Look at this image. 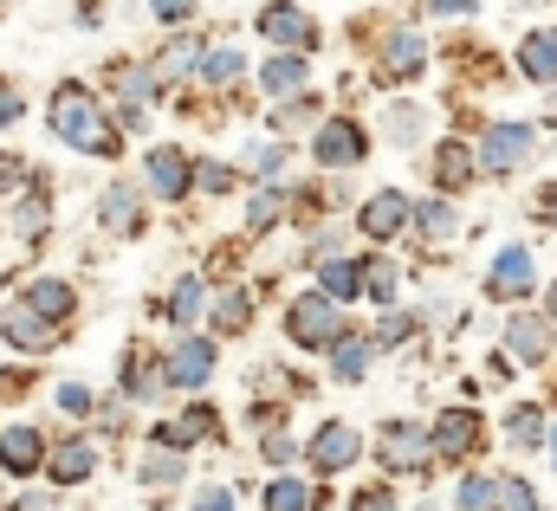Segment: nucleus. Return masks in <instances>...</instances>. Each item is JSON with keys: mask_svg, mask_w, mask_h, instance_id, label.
Instances as JSON below:
<instances>
[{"mask_svg": "<svg viewBox=\"0 0 557 511\" xmlns=\"http://www.w3.org/2000/svg\"><path fill=\"white\" fill-rule=\"evenodd\" d=\"M195 511H234V493H227V486H201Z\"/></svg>", "mask_w": 557, "mask_h": 511, "instance_id": "41", "label": "nucleus"}, {"mask_svg": "<svg viewBox=\"0 0 557 511\" xmlns=\"http://www.w3.org/2000/svg\"><path fill=\"white\" fill-rule=\"evenodd\" d=\"M519 72H525L532 85H557V33H532V39L519 46Z\"/></svg>", "mask_w": 557, "mask_h": 511, "instance_id": "16", "label": "nucleus"}, {"mask_svg": "<svg viewBox=\"0 0 557 511\" xmlns=\"http://www.w3.org/2000/svg\"><path fill=\"white\" fill-rule=\"evenodd\" d=\"M539 434H545V421H539V408H519V414H512V440H525V447H532Z\"/></svg>", "mask_w": 557, "mask_h": 511, "instance_id": "35", "label": "nucleus"}, {"mask_svg": "<svg viewBox=\"0 0 557 511\" xmlns=\"http://www.w3.org/2000/svg\"><path fill=\"white\" fill-rule=\"evenodd\" d=\"M201 72H208V78H214V85H234V78H240V72H247V59H240V52H234V46H214V52H208V59H201Z\"/></svg>", "mask_w": 557, "mask_h": 511, "instance_id": "25", "label": "nucleus"}, {"mask_svg": "<svg viewBox=\"0 0 557 511\" xmlns=\"http://www.w3.org/2000/svg\"><path fill=\"white\" fill-rule=\"evenodd\" d=\"M143 479H149V486H169V479H182V460H175L169 447H156V453L143 460Z\"/></svg>", "mask_w": 557, "mask_h": 511, "instance_id": "29", "label": "nucleus"}, {"mask_svg": "<svg viewBox=\"0 0 557 511\" xmlns=\"http://www.w3.org/2000/svg\"><path fill=\"white\" fill-rule=\"evenodd\" d=\"M539 214H545V221H557V188H545V195H539Z\"/></svg>", "mask_w": 557, "mask_h": 511, "instance_id": "48", "label": "nucleus"}, {"mask_svg": "<svg viewBox=\"0 0 557 511\" xmlns=\"http://www.w3.org/2000/svg\"><path fill=\"white\" fill-rule=\"evenodd\" d=\"M285 331H292V344H305V350H331V344L344 337L337 298H331V291H311V298H298V304L285 311Z\"/></svg>", "mask_w": 557, "mask_h": 511, "instance_id": "2", "label": "nucleus"}, {"mask_svg": "<svg viewBox=\"0 0 557 511\" xmlns=\"http://www.w3.org/2000/svg\"><path fill=\"white\" fill-rule=\"evenodd\" d=\"M421 511H434V506H421Z\"/></svg>", "mask_w": 557, "mask_h": 511, "instance_id": "52", "label": "nucleus"}, {"mask_svg": "<svg viewBox=\"0 0 557 511\" xmlns=\"http://www.w3.org/2000/svg\"><path fill=\"white\" fill-rule=\"evenodd\" d=\"M434 453H447V460H460V453H473L480 447V434H486V421L473 414V408H447V414H434Z\"/></svg>", "mask_w": 557, "mask_h": 511, "instance_id": "5", "label": "nucleus"}, {"mask_svg": "<svg viewBox=\"0 0 557 511\" xmlns=\"http://www.w3.org/2000/svg\"><path fill=\"white\" fill-rule=\"evenodd\" d=\"M552 453H557V427H552Z\"/></svg>", "mask_w": 557, "mask_h": 511, "instance_id": "51", "label": "nucleus"}, {"mask_svg": "<svg viewBox=\"0 0 557 511\" xmlns=\"http://www.w3.org/2000/svg\"><path fill=\"white\" fill-rule=\"evenodd\" d=\"M52 129H59L72 149H85V155H117V149H124L117 129L98 117V104H91L78 85H59V98H52Z\"/></svg>", "mask_w": 557, "mask_h": 511, "instance_id": "1", "label": "nucleus"}, {"mask_svg": "<svg viewBox=\"0 0 557 511\" xmlns=\"http://www.w3.org/2000/svg\"><path fill=\"white\" fill-rule=\"evenodd\" d=\"M552 317H557V285H552Z\"/></svg>", "mask_w": 557, "mask_h": 511, "instance_id": "50", "label": "nucleus"}, {"mask_svg": "<svg viewBox=\"0 0 557 511\" xmlns=\"http://www.w3.org/2000/svg\"><path fill=\"white\" fill-rule=\"evenodd\" d=\"M162 317H169V324H195V317H201V278H175Z\"/></svg>", "mask_w": 557, "mask_h": 511, "instance_id": "22", "label": "nucleus"}, {"mask_svg": "<svg viewBox=\"0 0 557 511\" xmlns=\"http://www.w3.org/2000/svg\"><path fill=\"white\" fill-rule=\"evenodd\" d=\"M363 370H370V344L337 337V350H331V376H337V383H363Z\"/></svg>", "mask_w": 557, "mask_h": 511, "instance_id": "21", "label": "nucleus"}, {"mask_svg": "<svg viewBox=\"0 0 557 511\" xmlns=\"http://www.w3.org/2000/svg\"><path fill=\"white\" fill-rule=\"evenodd\" d=\"M267 460H273V466L292 460V440H285V434H267Z\"/></svg>", "mask_w": 557, "mask_h": 511, "instance_id": "43", "label": "nucleus"}, {"mask_svg": "<svg viewBox=\"0 0 557 511\" xmlns=\"http://www.w3.org/2000/svg\"><path fill=\"white\" fill-rule=\"evenodd\" d=\"M532 124H493L486 136H480V162L486 169H512V162H525L532 155Z\"/></svg>", "mask_w": 557, "mask_h": 511, "instance_id": "8", "label": "nucleus"}, {"mask_svg": "<svg viewBox=\"0 0 557 511\" xmlns=\"http://www.w3.org/2000/svg\"><path fill=\"white\" fill-rule=\"evenodd\" d=\"M389 291H396V265H376V272H370V298L389 304Z\"/></svg>", "mask_w": 557, "mask_h": 511, "instance_id": "39", "label": "nucleus"}, {"mask_svg": "<svg viewBox=\"0 0 557 511\" xmlns=\"http://www.w3.org/2000/svg\"><path fill=\"white\" fill-rule=\"evenodd\" d=\"M26 311H39L46 324H65L72 317V285L65 278H39V285H26V298H20Z\"/></svg>", "mask_w": 557, "mask_h": 511, "instance_id": "15", "label": "nucleus"}, {"mask_svg": "<svg viewBox=\"0 0 557 511\" xmlns=\"http://www.w3.org/2000/svg\"><path fill=\"white\" fill-rule=\"evenodd\" d=\"M20 117V91L13 85H0V124H13Z\"/></svg>", "mask_w": 557, "mask_h": 511, "instance_id": "44", "label": "nucleus"}, {"mask_svg": "<svg viewBox=\"0 0 557 511\" xmlns=\"http://www.w3.org/2000/svg\"><path fill=\"white\" fill-rule=\"evenodd\" d=\"M311 149H318V162H324V169H357V162L370 155V136L350 124V117H331V124L318 129V142H311Z\"/></svg>", "mask_w": 557, "mask_h": 511, "instance_id": "4", "label": "nucleus"}, {"mask_svg": "<svg viewBox=\"0 0 557 511\" xmlns=\"http://www.w3.org/2000/svg\"><path fill=\"white\" fill-rule=\"evenodd\" d=\"M195 182H201V188H208V195H227V188H234V182H240V175H234V169H227V162H201V169H195Z\"/></svg>", "mask_w": 557, "mask_h": 511, "instance_id": "30", "label": "nucleus"}, {"mask_svg": "<svg viewBox=\"0 0 557 511\" xmlns=\"http://www.w3.org/2000/svg\"><path fill=\"white\" fill-rule=\"evenodd\" d=\"M13 511H46V499H33V493H26V499H13Z\"/></svg>", "mask_w": 557, "mask_h": 511, "instance_id": "49", "label": "nucleus"}, {"mask_svg": "<svg viewBox=\"0 0 557 511\" xmlns=\"http://www.w3.org/2000/svg\"><path fill=\"white\" fill-rule=\"evenodd\" d=\"M7 344H20V350H39V344H52V324H46L39 311H26V304H20V311L7 317Z\"/></svg>", "mask_w": 557, "mask_h": 511, "instance_id": "20", "label": "nucleus"}, {"mask_svg": "<svg viewBox=\"0 0 557 511\" xmlns=\"http://www.w3.org/2000/svg\"><path fill=\"white\" fill-rule=\"evenodd\" d=\"M552 350V324L545 317H512V357L519 363H545Z\"/></svg>", "mask_w": 557, "mask_h": 511, "instance_id": "18", "label": "nucleus"}, {"mask_svg": "<svg viewBox=\"0 0 557 511\" xmlns=\"http://www.w3.org/2000/svg\"><path fill=\"white\" fill-rule=\"evenodd\" d=\"M188 182H195V169H188L182 149H149V188H156L162 201H182Z\"/></svg>", "mask_w": 557, "mask_h": 511, "instance_id": "11", "label": "nucleus"}, {"mask_svg": "<svg viewBox=\"0 0 557 511\" xmlns=\"http://www.w3.org/2000/svg\"><path fill=\"white\" fill-rule=\"evenodd\" d=\"M416 221L428 227V234H454V208H441V201H428V208H416Z\"/></svg>", "mask_w": 557, "mask_h": 511, "instance_id": "34", "label": "nucleus"}, {"mask_svg": "<svg viewBox=\"0 0 557 511\" xmlns=\"http://www.w3.org/2000/svg\"><path fill=\"white\" fill-rule=\"evenodd\" d=\"M428 175H434L441 188H467V182H473V149L441 142V149H434V162H428Z\"/></svg>", "mask_w": 557, "mask_h": 511, "instance_id": "17", "label": "nucleus"}, {"mask_svg": "<svg viewBox=\"0 0 557 511\" xmlns=\"http://www.w3.org/2000/svg\"><path fill=\"white\" fill-rule=\"evenodd\" d=\"M260 85H267L273 98H298V91H305V52H285V59H267Z\"/></svg>", "mask_w": 557, "mask_h": 511, "instance_id": "19", "label": "nucleus"}, {"mask_svg": "<svg viewBox=\"0 0 557 511\" xmlns=\"http://www.w3.org/2000/svg\"><path fill=\"white\" fill-rule=\"evenodd\" d=\"M305 506H311V493L298 479H273L267 486V511H305Z\"/></svg>", "mask_w": 557, "mask_h": 511, "instance_id": "27", "label": "nucleus"}, {"mask_svg": "<svg viewBox=\"0 0 557 511\" xmlns=\"http://www.w3.org/2000/svg\"><path fill=\"white\" fill-rule=\"evenodd\" d=\"M324 291H331V298H357V291H363L357 259H331V265H324Z\"/></svg>", "mask_w": 557, "mask_h": 511, "instance_id": "24", "label": "nucleus"}, {"mask_svg": "<svg viewBox=\"0 0 557 511\" xmlns=\"http://www.w3.org/2000/svg\"><path fill=\"white\" fill-rule=\"evenodd\" d=\"M46 227V201L39 195H26V214H20V234H39Z\"/></svg>", "mask_w": 557, "mask_h": 511, "instance_id": "42", "label": "nucleus"}, {"mask_svg": "<svg viewBox=\"0 0 557 511\" xmlns=\"http://www.w3.org/2000/svg\"><path fill=\"white\" fill-rule=\"evenodd\" d=\"M389 72H396V78L421 72V33H396V39H389Z\"/></svg>", "mask_w": 557, "mask_h": 511, "instance_id": "26", "label": "nucleus"}, {"mask_svg": "<svg viewBox=\"0 0 557 511\" xmlns=\"http://www.w3.org/2000/svg\"><path fill=\"white\" fill-rule=\"evenodd\" d=\"M357 511H396V493L389 486H370V493H357Z\"/></svg>", "mask_w": 557, "mask_h": 511, "instance_id": "40", "label": "nucleus"}, {"mask_svg": "<svg viewBox=\"0 0 557 511\" xmlns=\"http://www.w3.org/2000/svg\"><path fill=\"white\" fill-rule=\"evenodd\" d=\"M434 13H473V0H428Z\"/></svg>", "mask_w": 557, "mask_h": 511, "instance_id": "47", "label": "nucleus"}, {"mask_svg": "<svg viewBox=\"0 0 557 511\" xmlns=\"http://www.w3.org/2000/svg\"><path fill=\"white\" fill-rule=\"evenodd\" d=\"M46 473H52L59 486H85V479L98 473V447H91V440H65V447L52 453V466H46Z\"/></svg>", "mask_w": 557, "mask_h": 511, "instance_id": "14", "label": "nucleus"}, {"mask_svg": "<svg viewBox=\"0 0 557 511\" xmlns=\"http://www.w3.org/2000/svg\"><path fill=\"white\" fill-rule=\"evenodd\" d=\"M506 511H539V499H532L525 479H506Z\"/></svg>", "mask_w": 557, "mask_h": 511, "instance_id": "38", "label": "nucleus"}, {"mask_svg": "<svg viewBox=\"0 0 557 511\" xmlns=\"http://www.w3.org/2000/svg\"><path fill=\"white\" fill-rule=\"evenodd\" d=\"M39 460H46V440H39L33 427H7V434H0V473L26 479V473H39Z\"/></svg>", "mask_w": 557, "mask_h": 511, "instance_id": "13", "label": "nucleus"}, {"mask_svg": "<svg viewBox=\"0 0 557 511\" xmlns=\"http://www.w3.org/2000/svg\"><path fill=\"white\" fill-rule=\"evenodd\" d=\"M59 408H65V414H91V388L65 383V388H59Z\"/></svg>", "mask_w": 557, "mask_h": 511, "instance_id": "37", "label": "nucleus"}, {"mask_svg": "<svg viewBox=\"0 0 557 511\" xmlns=\"http://www.w3.org/2000/svg\"><path fill=\"white\" fill-rule=\"evenodd\" d=\"M532 278H539V259L525 253V247H506L499 265H493V278H486V291L493 298H519V291H532Z\"/></svg>", "mask_w": 557, "mask_h": 511, "instance_id": "10", "label": "nucleus"}, {"mask_svg": "<svg viewBox=\"0 0 557 511\" xmlns=\"http://www.w3.org/2000/svg\"><path fill=\"white\" fill-rule=\"evenodd\" d=\"M460 511H506V486H493V479H460Z\"/></svg>", "mask_w": 557, "mask_h": 511, "instance_id": "23", "label": "nucleus"}, {"mask_svg": "<svg viewBox=\"0 0 557 511\" xmlns=\"http://www.w3.org/2000/svg\"><path fill=\"white\" fill-rule=\"evenodd\" d=\"M162 376H169L175 388H201L208 376H214V344H208V337H182V344L169 350Z\"/></svg>", "mask_w": 557, "mask_h": 511, "instance_id": "7", "label": "nucleus"}, {"mask_svg": "<svg viewBox=\"0 0 557 511\" xmlns=\"http://www.w3.org/2000/svg\"><path fill=\"white\" fill-rule=\"evenodd\" d=\"M195 7H201V0H149V13H156V20H169V26H182Z\"/></svg>", "mask_w": 557, "mask_h": 511, "instance_id": "36", "label": "nucleus"}, {"mask_svg": "<svg viewBox=\"0 0 557 511\" xmlns=\"http://www.w3.org/2000/svg\"><path fill=\"white\" fill-rule=\"evenodd\" d=\"M278 208H285V201H278L273 188H267V195L253 201V214H247V227H253V234H267V227H273V221H278Z\"/></svg>", "mask_w": 557, "mask_h": 511, "instance_id": "31", "label": "nucleus"}, {"mask_svg": "<svg viewBox=\"0 0 557 511\" xmlns=\"http://www.w3.org/2000/svg\"><path fill=\"white\" fill-rule=\"evenodd\" d=\"M260 33H267L273 46H285V52H311V46H318V26H311L292 0H273V7L260 13Z\"/></svg>", "mask_w": 557, "mask_h": 511, "instance_id": "6", "label": "nucleus"}, {"mask_svg": "<svg viewBox=\"0 0 557 511\" xmlns=\"http://www.w3.org/2000/svg\"><path fill=\"white\" fill-rule=\"evenodd\" d=\"M383 466H396V473H421L428 460H434V434H421L416 421H396V427H383Z\"/></svg>", "mask_w": 557, "mask_h": 511, "instance_id": "3", "label": "nucleus"}, {"mask_svg": "<svg viewBox=\"0 0 557 511\" xmlns=\"http://www.w3.org/2000/svg\"><path fill=\"white\" fill-rule=\"evenodd\" d=\"M162 65H169V72H195V65H201V46H195V39H175Z\"/></svg>", "mask_w": 557, "mask_h": 511, "instance_id": "32", "label": "nucleus"}, {"mask_svg": "<svg viewBox=\"0 0 557 511\" xmlns=\"http://www.w3.org/2000/svg\"><path fill=\"white\" fill-rule=\"evenodd\" d=\"M104 227H137V195L131 188H111L104 195Z\"/></svg>", "mask_w": 557, "mask_h": 511, "instance_id": "28", "label": "nucleus"}, {"mask_svg": "<svg viewBox=\"0 0 557 511\" xmlns=\"http://www.w3.org/2000/svg\"><path fill=\"white\" fill-rule=\"evenodd\" d=\"M278 169H285V149H278V142L273 149H260V175H278Z\"/></svg>", "mask_w": 557, "mask_h": 511, "instance_id": "45", "label": "nucleus"}, {"mask_svg": "<svg viewBox=\"0 0 557 511\" xmlns=\"http://www.w3.org/2000/svg\"><path fill=\"white\" fill-rule=\"evenodd\" d=\"M214 324H221V331H247V298H240V291H234V298H221Z\"/></svg>", "mask_w": 557, "mask_h": 511, "instance_id": "33", "label": "nucleus"}, {"mask_svg": "<svg viewBox=\"0 0 557 511\" xmlns=\"http://www.w3.org/2000/svg\"><path fill=\"white\" fill-rule=\"evenodd\" d=\"M20 175H26V169H20V162H13V155H0V188H13V182H20Z\"/></svg>", "mask_w": 557, "mask_h": 511, "instance_id": "46", "label": "nucleus"}, {"mask_svg": "<svg viewBox=\"0 0 557 511\" xmlns=\"http://www.w3.org/2000/svg\"><path fill=\"white\" fill-rule=\"evenodd\" d=\"M357 221H363V234H370V240H396V234H403V221H409V201H403L396 188H383V195H370V201H363V214H357Z\"/></svg>", "mask_w": 557, "mask_h": 511, "instance_id": "12", "label": "nucleus"}, {"mask_svg": "<svg viewBox=\"0 0 557 511\" xmlns=\"http://www.w3.org/2000/svg\"><path fill=\"white\" fill-rule=\"evenodd\" d=\"M357 447H363V440H357V427L331 421V427H318V434H311V466H318V473H337V466H350V460H357Z\"/></svg>", "mask_w": 557, "mask_h": 511, "instance_id": "9", "label": "nucleus"}]
</instances>
